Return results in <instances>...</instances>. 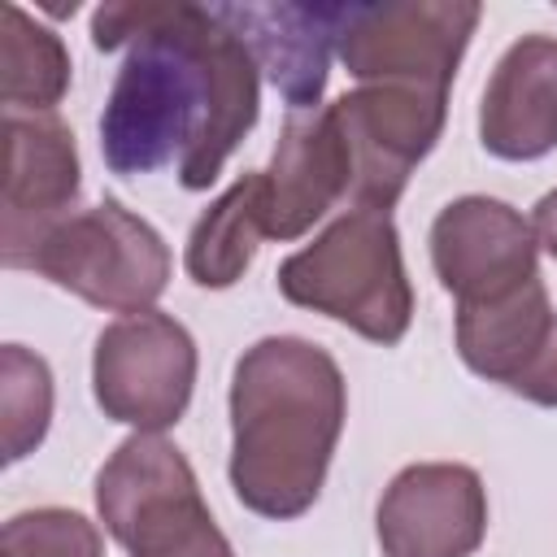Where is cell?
I'll list each match as a JSON object with an SVG mask.
<instances>
[{
	"label": "cell",
	"mask_w": 557,
	"mask_h": 557,
	"mask_svg": "<svg viewBox=\"0 0 557 557\" xmlns=\"http://www.w3.org/2000/svg\"><path fill=\"white\" fill-rule=\"evenodd\" d=\"M100 52L126 48L100 113V152L113 174L174 165L187 191H205L257 122L261 78L248 44L213 4L126 0L91 13Z\"/></svg>",
	"instance_id": "1"
},
{
	"label": "cell",
	"mask_w": 557,
	"mask_h": 557,
	"mask_svg": "<svg viewBox=\"0 0 557 557\" xmlns=\"http://www.w3.org/2000/svg\"><path fill=\"white\" fill-rule=\"evenodd\" d=\"M348 413L335 357L300 335H265L231 374V487L261 518L313 509Z\"/></svg>",
	"instance_id": "2"
},
{
	"label": "cell",
	"mask_w": 557,
	"mask_h": 557,
	"mask_svg": "<svg viewBox=\"0 0 557 557\" xmlns=\"http://www.w3.org/2000/svg\"><path fill=\"white\" fill-rule=\"evenodd\" d=\"M278 292L292 305L326 313L383 348L400 344L413 322L400 235L383 209L339 213L313 244L278 265Z\"/></svg>",
	"instance_id": "3"
},
{
	"label": "cell",
	"mask_w": 557,
	"mask_h": 557,
	"mask_svg": "<svg viewBox=\"0 0 557 557\" xmlns=\"http://www.w3.org/2000/svg\"><path fill=\"white\" fill-rule=\"evenodd\" d=\"M96 513L126 557H235L200 496L196 470L152 431H135L100 466Z\"/></svg>",
	"instance_id": "4"
},
{
	"label": "cell",
	"mask_w": 557,
	"mask_h": 557,
	"mask_svg": "<svg viewBox=\"0 0 557 557\" xmlns=\"http://www.w3.org/2000/svg\"><path fill=\"white\" fill-rule=\"evenodd\" d=\"M22 270L74 292L109 313H144L170 283V248L131 209L100 200L52 222L26 252Z\"/></svg>",
	"instance_id": "5"
},
{
	"label": "cell",
	"mask_w": 557,
	"mask_h": 557,
	"mask_svg": "<svg viewBox=\"0 0 557 557\" xmlns=\"http://www.w3.org/2000/svg\"><path fill=\"white\" fill-rule=\"evenodd\" d=\"M483 9L474 0L344 4L335 52L361 83L448 91Z\"/></svg>",
	"instance_id": "6"
},
{
	"label": "cell",
	"mask_w": 557,
	"mask_h": 557,
	"mask_svg": "<svg viewBox=\"0 0 557 557\" xmlns=\"http://www.w3.org/2000/svg\"><path fill=\"white\" fill-rule=\"evenodd\" d=\"M196 339L170 313L144 309L109 322L91 352V392L104 418L161 435L187 413Z\"/></svg>",
	"instance_id": "7"
},
{
	"label": "cell",
	"mask_w": 557,
	"mask_h": 557,
	"mask_svg": "<svg viewBox=\"0 0 557 557\" xmlns=\"http://www.w3.org/2000/svg\"><path fill=\"white\" fill-rule=\"evenodd\" d=\"M335 126L352 165V209H392L409 187L418 161L435 148L448 117V91L400 87V83H361L331 100Z\"/></svg>",
	"instance_id": "8"
},
{
	"label": "cell",
	"mask_w": 557,
	"mask_h": 557,
	"mask_svg": "<svg viewBox=\"0 0 557 557\" xmlns=\"http://www.w3.org/2000/svg\"><path fill=\"white\" fill-rule=\"evenodd\" d=\"M535 226L505 200L461 196L431 222V265L457 305H483L540 278Z\"/></svg>",
	"instance_id": "9"
},
{
	"label": "cell",
	"mask_w": 557,
	"mask_h": 557,
	"mask_svg": "<svg viewBox=\"0 0 557 557\" xmlns=\"http://www.w3.org/2000/svg\"><path fill=\"white\" fill-rule=\"evenodd\" d=\"M383 557H470L487 535V492L470 466H405L374 513Z\"/></svg>",
	"instance_id": "10"
},
{
	"label": "cell",
	"mask_w": 557,
	"mask_h": 557,
	"mask_svg": "<svg viewBox=\"0 0 557 557\" xmlns=\"http://www.w3.org/2000/svg\"><path fill=\"white\" fill-rule=\"evenodd\" d=\"M78 196V148L57 113H13L4 117V226L0 257L22 270L30 244L65 218Z\"/></svg>",
	"instance_id": "11"
},
{
	"label": "cell",
	"mask_w": 557,
	"mask_h": 557,
	"mask_svg": "<svg viewBox=\"0 0 557 557\" xmlns=\"http://www.w3.org/2000/svg\"><path fill=\"white\" fill-rule=\"evenodd\" d=\"M352 165L344 135L335 126L331 104L292 113L270 170H261V205H265V239H300L326 209L348 200Z\"/></svg>",
	"instance_id": "12"
},
{
	"label": "cell",
	"mask_w": 557,
	"mask_h": 557,
	"mask_svg": "<svg viewBox=\"0 0 557 557\" xmlns=\"http://www.w3.org/2000/svg\"><path fill=\"white\" fill-rule=\"evenodd\" d=\"M213 13L248 44L257 70L270 74L292 113L318 104L344 4H213Z\"/></svg>",
	"instance_id": "13"
},
{
	"label": "cell",
	"mask_w": 557,
	"mask_h": 557,
	"mask_svg": "<svg viewBox=\"0 0 557 557\" xmlns=\"http://www.w3.org/2000/svg\"><path fill=\"white\" fill-rule=\"evenodd\" d=\"M479 139L500 161H535L557 148V39L522 35L496 61L483 104Z\"/></svg>",
	"instance_id": "14"
},
{
	"label": "cell",
	"mask_w": 557,
	"mask_h": 557,
	"mask_svg": "<svg viewBox=\"0 0 557 557\" xmlns=\"http://www.w3.org/2000/svg\"><path fill=\"white\" fill-rule=\"evenodd\" d=\"M553 322L557 313L548 305V287L531 278L500 300L457 305V352L479 379L513 392L518 379L540 361Z\"/></svg>",
	"instance_id": "15"
},
{
	"label": "cell",
	"mask_w": 557,
	"mask_h": 557,
	"mask_svg": "<svg viewBox=\"0 0 557 557\" xmlns=\"http://www.w3.org/2000/svg\"><path fill=\"white\" fill-rule=\"evenodd\" d=\"M265 239V205H261V170L235 178L191 226L183 265L196 287H231L252 265L257 244Z\"/></svg>",
	"instance_id": "16"
},
{
	"label": "cell",
	"mask_w": 557,
	"mask_h": 557,
	"mask_svg": "<svg viewBox=\"0 0 557 557\" xmlns=\"http://www.w3.org/2000/svg\"><path fill=\"white\" fill-rule=\"evenodd\" d=\"M4 104L13 113H52V104L70 91V52L57 30L39 26L26 9L4 4Z\"/></svg>",
	"instance_id": "17"
},
{
	"label": "cell",
	"mask_w": 557,
	"mask_h": 557,
	"mask_svg": "<svg viewBox=\"0 0 557 557\" xmlns=\"http://www.w3.org/2000/svg\"><path fill=\"white\" fill-rule=\"evenodd\" d=\"M0 418L4 461H22L26 453H35L52 422V370L22 344L0 348Z\"/></svg>",
	"instance_id": "18"
},
{
	"label": "cell",
	"mask_w": 557,
	"mask_h": 557,
	"mask_svg": "<svg viewBox=\"0 0 557 557\" xmlns=\"http://www.w3.org/2000/svg\"><path fill=\"white\" fill-rule=\"evenodd\" d=\"M0 557H104L96 522L74 509H26L0 531Z\"/></svg>",
	"instance_id": "19"
},
{
	"label": "cell",
	"mask_w": 557,
	"mask_h": 557,
	"mask_svg": "<svg viewBox=\"0 0 557 557\" xmlns=\"http://www.w3.org/2000/svg\"><path fill=\"white\" fill-rule=\"evenodd\" d=\"M531 226H535V239L553 252V261H557V187L535 205V218H531Z\"/></svg>",
	"instance_id": "20"
}]
</instances>
